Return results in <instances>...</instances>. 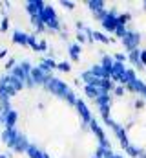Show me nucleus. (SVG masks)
Masks as SVG:
<instances>
[{
  "label": "nucleus",
  "instance_id": "1",
  "mask_svg": "<svg viewBox=\"0 0 146 158\" xmlns=\"http://www.w3.org/2000/svg\"><path fill=\"white\" fill-rule=\"evenodd\" d=\"M0 142L20 158H117L82 99L35 57L0 70Z\"/></svg>",
  "mask_w": 146,
  "mask_h": 158
}]
</instances>
